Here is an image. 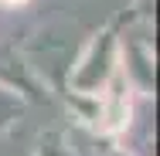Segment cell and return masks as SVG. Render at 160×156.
Returning a JSON list of instances; mask_svg holds the SVG:
<instances>
[{"instance_id": "cell-1", "label": "cell", "mask_w": 160, "mask_h": 156, "mask_svg": "<svg viewBox=\"0 0 160 156\" xmlns=\"http://www.w3.org/2000/svg\"><path fill=\"white\" fill-rule=\"evenodd\" d=\"M7 3H21V0H7Z\"/></svg>"}]
</instances>
